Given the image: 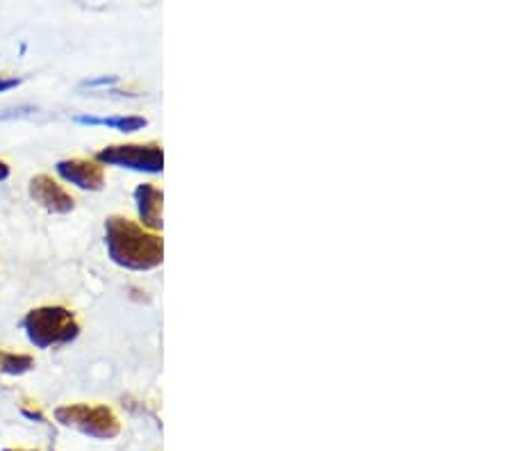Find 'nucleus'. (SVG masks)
Listing matches in <instances>:
<instances>
[{
	"label": "nucleus",
	"instance_id": "obj_1",
	"mask_svg": "<svg viewBox=\"0 0 512 451\" xmlns=\"http://www.w3.org/2000/svg\"><path fill=\"white\" fill-rule=\"evenodd\" d=\"M105 244L110 258L119 267L132 272H148L162 265L164 244L158 235L148 233L146 228L132 219L114 215L105 221Z\"/></svg>",
	"mask_w": 512,
	"mask_h": 451
},
{
	"label": "nucleus",
	"instance_id": "obj_2",
	"mask_svg": "<svg viewBox=\"0 0 512 451\" xmlns=\"http://www.w3.org/2000/svg\"><path fill=\"white\" fill-rule=\"evenodd\" d=\"M28 340L37 349H51L60 344H69L78 338L80 326L76 317L62 306H41L30 310L23 319Z\"/></svg>",
	"mask_w": 512,
	"mask_h": 451
},
{
	"label": "nucleus",
	"instance_id": "obj_3",
	"mask_svg": "<svg viewBox=\"0 0 512 451\" xmlns=\"http://www.w3.org/2000/svg\"><path fill=\"white\" fill-rule=\"evenodd\" d=\"M57 422L71 429H78L85 436H92L98 440H112L119 436L121 424L117 415L107 406H87V404H71L60 406L55 410Z\"/></svg>",
	"mask_w": 512,
	"mask_h": 451
},
{
	"label": "nucleus",
	"instance_id": "obj_4",
	"mask_svg": "<svg viewBox=\"0 0 512 451\" xmlns=\"http://www.w3.org/2000/svg\"><path fill=\"white\" fill-rule=\"evenodd\" d=\"M96 160L112 167H123L146 174H160L164 169V153L160 144H119L96 153Z\"/></svg>",
	"mask_w": 512,
	"mask_h": 451
},
{
	"label": "nucleus",
	"instance_id": "obj_5",
	"mask_svg": "<svg viewBox=\"0 0 512 451\" xmlns=\"http://www.w3.org/2000/svg\"><path fill=\"white\" fill-rule=\"evenodd\" d=\"M30 196L41 205V208L53 212V215H66V212L76 208L73 196L66 192L57 180L46 174H39L30 180Z\"/></svg>",
	"mask_w": 512,
	"mask_h": 451
},
{
	"label": "nucleus",
	"instance_id": "obj_6",
	"mask_svg": "<svg viewBox=\"0 0 512 451\" xmlns=\"http://www.w3.org/2000/svg\"><path fill=\"white\" fill-rule=\"evenodd\" d=\"M57 174H60L66 183L80 187V190L89 192H101L105 185V171L94 160H82L71 158L57 162Z\"/></svg>",
	"mask_w": 512,
	"mask_h": 451
},
{
	"label": "nucleus",
	"instance_id": "obj_7",
	"mask_svg": "<svg viewBox=\"0 0 512 451\" xmlns=\"http://www.w3.org/2000/svg\"><path fill=\"white\" fill-rule=\"evenodd\" d=\"M135 201H137V210H139V217L144 221V226L153 228V231H160L164 196L158 187H153L151 183L139 185L135 190Z\"/></svg>",
	"mask_w": 512,
	"mask_h": 451
},
{
	"label": "nucleus",
	"instance_id": "obj_8",
	"mask_svg": "<svg viewBox=\"0 0 512 451\" xmlns=\"http://www.w3.org/2000/svg\"><path fill=\"white\" fill-rule=\"evenodd\" d=\"M82 126H107L117 128L121 133H135V130H142L146 126V119L142 117H92V114H80L76 117Z\"/></svg>",
	"mask_w": 512,
	"mask_h": 451
},
{
	"label": "nucleus",
	"instance_id": "obj_9",
	"mask_svg": "<svg viewBox=\"0 0 512 451\" xmlns=\"http://www.w3.org/2000/svg\"><path fill=\"white\" fill-rule=\"evenodd\" d=\"M35 367V358L28 354H12V351H3L0 349V374H10V376H19L26 374Z\"/></svg>",
	"mask_w": 512,
	"mask_h": 451
},
{
	"label": "nucleus",
	"instance_id": "obj_10",
	"mask_svg": "<svg viewBox=\"0 0 512 451\" xmlns=\"http://www.w3.org/2000/svg\"><path fill=\"white\" fill-rule=\"evenodd\" d=\"M19 85H21L19 78L0 76V92H7V89H14V87H19Z\"/></svg>",
	"mask_w": 512,
	"mask_h": 451
},
{
	"label": "nucleus",
	"instance_id": "obj_11",
	"mask_svg": "<svg viewBox=\"0 0 512 451\" xmlns=\"http://www.w3.org/2000/svg\"><path fill=\"white\" fill-rule=\"evenodd\" d=\"M10 178V167H7V162L0 160V180H7Z\"/></svg>",
	"mask_w": 512,
	"mask_h": 451
},
{
	"label": "nucleus",
	"instance_id": "obj_12",
	"mask_svg": "<svg viewBox=\"0 0 512 451\" xmlns=\"http://www.w3.org/2000/svg\"><path fill=\"white\" fill-rule=\"evenodd\" d=\"M5 451H26V449H5Z\"/></svg>",
	"mask_w": 512,
	"mask_h": 451
}]
</instances>
